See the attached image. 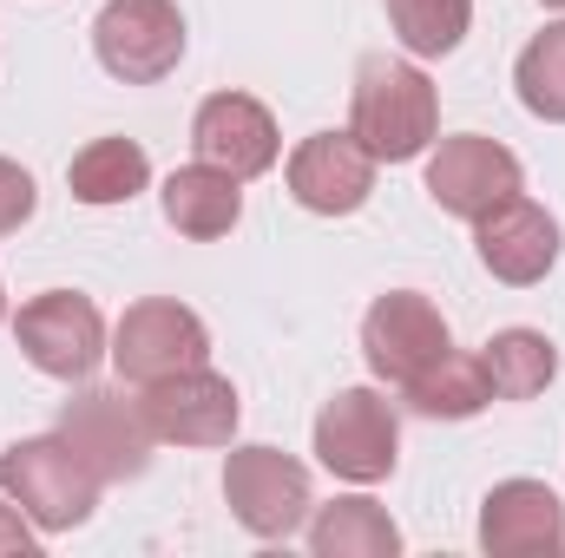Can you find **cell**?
Returning <instances> with one entry per match:
<instances>
[{
  "instance_id": "6da1fadb",
  "label": "cell",
  "mask_w": 565,
  "mask_h": 558,
  "mask_svg": "<svg viewBox=\"0 0 565 558\" xmlns=\"http://www.w3.org/2000/svg\"><path fill=\"white\" fill-rule=\"evenodd\" d=\"M349 132L375 151V164H408L422 158L440 132V99L415 60H388L369 53L355 66V106H349Z\"/></svg>"
},
{
  "instance_id": "7a4b0ae2",
  "label": "cell",
  "mask_w": 565,
  "mask_h": 558,
  "mask_svg": "<svg viewBox=\"0 0 565 558\" xmlns=\"http://www.w3.org/2000/svg\"><path fill=\"white\" fill-rule=\"evenodd\" d=\"M0 493L40 526V533H73L93 519L99 506V480L86 473V460L60 440V433H40V440H13L0 453Z\"/></svg>"
},
{
  "instance_id": "3957f363",
  "label": "cell",
  "mask_w": 565,
  "mask_h": 558,
  "mask_svg": "<svg viewBox=\"0 0 565 558\" xmlns=\"http://www.w3.org/2000/svg\"><path fill=\"white\" fill-rule=\"evenodd\" d=\"M60 440L86 460V473L99 486H119V480H139L151 466V420H145L139 401H126L119 388H79L60 415Z\"/></svg>"
},
{
  "instance_id": "277c9868",
  "label": "cell",
  "mask_w": 565,
  "mask_h": 558,
  "mask_svg": "<svg viewBox=\"0 0 565 558\" xmlns=\"http://www.w3.org/2000/svg\"><path fill=\"white\" fill-rule=\"evenodd\" d=\"M13 342H20V355H26L40 375H53V382H93V368L113 355L106 315L93 309V296H73V289L33 296V302L13 315Z\"/></svg>"
},
{
  "instance_id": "5b68a950",
  "label": "cell",
  "mask_w": 565,
  "mask_h": 558,
  "mask_svg": "<svg viewBox=\"0 0 565 558\" xmlns=\"http://www.w3.org/2000/svg\"><path fill=\"white\" fill-rule=\"evenodd\" d=\"M211 362V335L198 322V309L171 302V296H145L119 315L113 329V368L132 382V388H151L164 375H184V368H204Z\"/></svg>"
},
{
  "instance_id": "8992f818",
  "label": "cell",
  "mask_w": 565,
  "mask_h": 558,
  "mask_svg": "<svg viewBox=\"0 0 565 558\" xmlns=\"http://www.w3.org/2000/svg\"><path fill=\"white\" fill-rule=\"evenodd\" d=\"M93 53L113 79L158 86L184 60V13L171 0H106L93 20Z\"/></svg>"
},
{
  "instance_id": "52a82bcc",
  "label": "cell",
  "mask_w": 565,
  "mask_h": 558,
  "mask_svg": "<svg viewBox=\"0 0 565 558\" xmlns=\"http://www.w3.org/2000/svg\"><path fill=\"white\" fill-rule=\"evenodd\" d=\"M395 453H402V427H395V408L375 388H342L335 401H322V415H316V460L335 480L375 486V480L395 473Z\"/></svg>"
},
{
  "instance_id": "ba28073f",
  "label": "cell",
  "mask_w": 565,
  "mask_h": 558,
  "mask_svg": "<svg viewBox=\"0 0 565 558\" xmlns=\"http://www.w3.org/2000/svg\"><path fill=\"white\" fill-rule=\"evenodd\" d=\"M224 500H231V519L257 539H289L302 533L309 519V466L289 460L277 447H231L224 460Z\"/></svg>"
},
{
  "instance_id": "9c48e42d",
  "label": "cell",
  "mask_w": 565,
  "mask_h": 558,
  "mask_svg": "<svg viewBox=\"0 0 565 558\" xmlns=\"http://www.w3.org/2000/svg\"><path fill=\"white\" fill-rule=\"evenodd\" d=\"M447 348H454L447 315L427 302L422 289H388V296H375L369 315H362V355H369V368H375L388 388H408V382H415L422 368H434Z\"/></svg>"
},
{
  "instance_id": "30bf717a",
  "label": "cell",
  "mask_w": 565,
  "mask_h": 558,
  "mask_svg": "<svg viewBox=\"0 0 565 558\" xmlns=\"http://www.w3.org/2000/svg\"><path fill=\"white\" fill-rule=\"evenodd\" d=\"M520 191H526V171H520V158L500 139L460 132V139H440L434 158H427V197H434L447 217H460V224L487 217L493 204H507V197H520Z\"/></svg>"
},
{
  "instance_id": "8fae6325",
  "label": "cell",
  "mask_w": 565,
  "mask_h": 558,
  "mask_svg": "<svg viewBox=\"0 0 565 558\" xmlns=\"http://www.w3.org/2000/svg\"><path fill=\"white\" fill-rule=\"evenodd\" d=\"M289 178V197L316 217H355L375 191V151L355 139V132H316L289 151L282 164Z\"/></svg>"
},
{
  "instance_id": "7c38bea8",
  "label": "cell",
  "mask_w": 565,
  "mask_h": 558,
  "mask_svg": "<svg viewBox=\"0 0 565 558\" xmlns=\"http://www.w3.org/2000/svg\"><path fill=\"white\" fill-rule=\"evenodd\" d=\"M139 408L151 420V433L171 440V447H231L237 415H244L237 388L224 375H211V368H184V375L151 382L139 395Z\"/></svg>"
},
{
  "instance_id": "4fadbf2b",
  "label": "cell",
  "mask_w": 565,
  "mask_h": 558,
  "mask_svg": "<svg viewBox=\"0 0 565 558\" xmlns=\"http://www.w3.org/2000/svg\"><path fill=\"white\" fill-rule=\"evenodd\" d=\"M191 151L204 164H217V171H231V178L250 184V178L277 171L282 139H277V119H270L264 99H250V93H211L198 106V119H191Z\"/></svg>"
},
{
  "instance_id": "5bb4252c",
  "label": "cell",
  "mask_w": 565,
  "mask_h": 558,
  "mask_svg": "<svg viewBox=\"0 0 565 558\" xmlns=\"http://www.w3.org/2000/svg\"><path fill=\"white\" fill-rule=\"evenodd\" d=\"M473 244H480V264L500 282H513V289L546 282V270L559 264V224L526 191L507 197V204H493L487 217H473Z\"/></svg>"
},
{
  "instance_id": "9a60e30c",
  "label": "cell",
  "mask_w": 565,
  "mask_h": 558,
  "mask_svg": "<svg viewBox=\"0 0 565 558\" xmlns=\"http://www.w3.org/2000/svg\"><path fill=\"white\" fill-rule=\"evenodd\" d=\"M480 546L493 558L565 552V506L546 480H500L480 500Z\"/></svg>"
},
{
  "instance_id": "2e32d148",
  "label": "cell",
  "mask_w": 565,
  "mask_h": 558,
  "mask_svg": "<svg viewBox=\"0 0 565 558\" xmlns=\"http://www.w3.org/2000/svg\"><path fill=\"white\" fill-rule=\"evenodd\" d=\"M164 217H171V230H184L198 244L231 237L237 217H244V178H231V171H217L204 158L198 164H178L164 178Z\"/></svg>"
},
{
  "instance_id": "e0dca14e",
  "label": "cell",
  "mask_w": 565,
  "mask_h": 558,
  "mask_svg": "<svg viewBox=\"0 0 565 558\" xmlns=\"http://www.w3.org/2000/svg\"><path fill=\"white\" fill-rule=\"evenodd\" d=\"M309 552L316 558H395L402 552V526L375 500H335V506H316Z\"/></svg>"
},
{
  "instance_id": "ac0fdd59",
  "label": "cell",
  "mask_w": 565,
  "mask_h": 558,
  "mask_svg": "<svg viewBox=\"0 0 565 558\" xmlns=\"http://www.w3.org/2000/svg\"><path fill=\"white\" fill-rule=\"evenodd\" d=\"M66 184H73V197L93 204V211L132 204L145 184H151V158H145V144H132V139H93L73 164H66Z\"/></svg>"
},
{
  "instance_id": "d6986e66",
  "label": "cell",
  "mask_w": 565,
  "mask_h": 558,
  "mask_svg": "<svg viewBox=\"0 0 565 558\" xmlns=\"http://www.w3.org/2000/svg\"><path fill=\"white\" fill-rule=\"evenodd\" d=\"M402 401L427 420H473L487 401H493V382H487V362L480 355H460V348H447L434 368H422L408 388H402Z\"/></svg>"
},
{
  "instance_id": "ffe728a7",
  "label": "cell",
  "mask_w": 565,
  "mask_h": 558,
  "mask_svg": "<svg viewBox=\"0 0 565 558\" xmlns=\"http://www.w3.org/2000/svg\"><path fill=\"white\" fill-rule=\"evenodd\" d=\"M480 362H487V382H493L500 401H533L559 375V355H553V342L540 329H500Z\"/></svg>"
},
{
  "instance_id": "44dd1931",
  "label": "cell",
  "mask_w": 565,
  "mask_h": 558,
  "mask_svg": "<svg viewBox=\"0 0 565 558\" xmlns=\"http://www.w3.org/2000/svg\"><path fill=\"white\" fill-rule=\"evenodd\" d=\"M388 26L415 60H447L473 26V0H388Z\"/></svg>"
},
{
  "instance_id": "7402d4cb",
  "label": "cell",
  "mask_w": 565,
  "mask_h": 558,
  "mask_svg": "<svg viewBox=\"0 0 565 558\" xmlns=\"http://www.w3.org/2000/svg\"><path fill=\"white\" fill-rule=\"evenodd\" d=\"M513 86H520V106L546 126H565V20H553L546 33L526 40L520 66H513Z\"/></svg>"
},
{
  "instance_id": "603a6c76",
  "label": "cell",
  "mask_w": 565,
  "mask_h": 558,
  "mask_svg": "<svg viewBox=\"0 0 565 558\" xmlns=\"http://www.w3.org/2000/svg\"><path fill=\"white\" fill-rule=\"evenodd\" d=\"M40 211V191H33V178L13 164V158H0V237H13L26 217Z\"/></svg>"
},
{
  "instance_id": "cb8c5ba5",
  "label": "cell",
  "mask_w": 565,
  "mask_h": 558,
  "mask_svg": "<svg viewBox=\"0 0 565 558\" xmlns=\"http://www.w3.org/2000/svg\"><path fill=\"white\" fill-rule=\"evenodd\" d=\"M33 533H40V526H33L13 500H0V558H7V552L26 558V552H33Z\"/></svg>"
},
{
  "instance_id": "d4e9b609",
  "label": "cell",
  "mask_w": 565,
  "mask_h": 558,
  "mask_svg": "<svg viewBox=\"0 0 565 558\" xmlns=\"http://www.w3.org/2000/svg\"><path fill=\"white\" fill-rule=\"evenodd\" d=\"M540 7H559V13H565V0H540Z\"/></svg>"
},
{
  "instance_id": "484cf974",
  "label": "cell",
  "mask_w": 565,
  "mask_h": 558,
  "mask_svg": "<svg viewBox=\"0 0 565 558\" xmlns=\"http://www.w3.org/2000/svg\"><path fill=\"white\" fill-rule=\"evenodd\" d=\"M0 315H7V289H0Z\"/></svg>"
}]
</instances>
